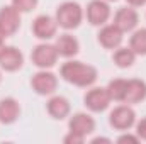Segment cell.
Listing matches in <instances>:
<instances>
[{"label": "cell", "instance_id": "obj_13", "mask_svg": "<svg viewBox=\"0 0 146 144\" xmlns=\"http://www.w3.org/2000/svg\"><path fill=\"white\" fill-rule=\"evenodd\" d=\"M114 24L122 31H133L136 26H138V12L131 7H124V9H119L115 12V17H114Z\"/></svg>", "mask_w": 146, "mask_h": 144}, {"label": "cell", "instance_id": "obj_7", "mask_svg": "<svg viewBox=\"0 0 146 144\" xmlns=\"http://www.w3.org/2000/svg\"><path fill=\"white\" fill-rule=\"evenodd\" d=\"M21 12L14 5H7L0 10V27L7 36H12L21 26Z\"/></svg>", "mask_w": 146, "mask_h": 144}, {"label": "cell", "instance_id": "obj_30", "mask_svg": "<svg viewBox=\"0 0 146 144\" xmlns=\"http://www.w3.org/2000/svg\"><path fill=\"white\" fill-rule=\"evenodd\" d=\"M0 80H2V75H0Z\"/></svg>", "mask_w": 146, "mask_h": 144}, {"label": "cell", "instance_id": "obj_6", "mask_svg": "<svg viewBox=\"0 0 146 144\" xmlns=\"http://www.w3.org/2000/svg\"><path fill=\"white\" fill-rule=\"evenodd\" d=\"M31 85H33L34 92L39 93V95H51L58 87V80L53 73L44 70V71H39L33 76Z\"/></svg>", "mask_w": 146, "mask_h": 144}, {"label": "cell", "instance_id": "obj_9", "mask_svg": "<svg viewBox=\"0 0 146 144\" xmlns=\"http://www.w3.org/2000/svg\"><path fill=\"white\" fill-rule=\"evenodd\" d=\"M56 29H58V22L51 15H39L33 22V32L39 39H51L56 34Z\"/></svg>", "mask_w": 146, "mask_h": 144}, {"label": "cell", "instance_id": "obj_2", "mask_svg": "<svg viewBox=\"0 0 146 144\" xmlns=\"http://www.w3.org/2000/svg\"><path fill=\"white\" fill-rule=\"evenodd\" d=\"M82 19H83V12H82V7L76 2H65L56 10V22L63 29L78 27Z\"/></svg>", "mask_w": 146, "mask_h": 144}, {"label": "cell", "instance_id": "obj_14", "mask_svg": "<svg viewBox=\"0 0 146 144\" xmlns=\"http://www.w3.org/2000/svg\"><path fill=\"white\" fill-rule=\"evenodd\" d=\"M146 98V83L143 80H127L124 102L126 104H138Z\"/></svg>", "mask_w": 146, "mask_h": 144}, {"label": "cell", "instance_id": "obj_24", "mask_svg": "<svg viewBox=\"0 0 146 144\" xmlns=\"http://www.w3.org/2000/svg\"><path fill=\"white\" fill-rule=\"evenodd\" d=\"M117 143H133V144H138L139 143V137L138 136H131V134H124L117 139Z\"/></svg>", "mask_w": 146, "mask_h": 144}, {"label": "cell", "instance_id": "obj_8", "mask_svg": "<svg viewBox=\"0 0 146 144\" xmlns=\"http://www.w3.org/2000/svg\"><path fill=\"white\" fill-rule=\"evenodd\" d=\"M110 97L107 88H92L85 95V105L94 112H102L109 107Z\"/></svg>", "mask_w": 146, "mask_h": 144}, {"label": "cell", "instance_id": "obj_4", "mask_svg": "<svg viewBox=\"0 0 146 144\" xmlns=\"http://www.w3.org/2000/svg\"><path fill=\"white\" fill-rule=\"evenodd\" d=\"M58 51H56V46L53 44H39L34 48L33 51V63L46 70V68H51L56 65V59H58Z\"/></svg>", "mask_w": 146, "mask_h": 144}, {"label": "cell", "instance_id": "obj_1", "mask_svg": "<svg viewBox=\"0 0 146 144\" xmlns=\"http://www.w3.org/2000/svg\"><path fill=\"white\" fill-rule=\"evenodd\" d=\"M61 76L76 87H90L97 80V70L80 61H68L61 66Z\"/></svg>", "mask_w": 146, "mask_h": 144}, {"label": "cell", "instance_id": "obj_21", "mask_svg": "<svg viewBox=\"0 0 146 144\" xmlns=\"http://www.w3.org/2000/svg\"><path fill=\"white\" fill-rule=\"evenodd\" d=\"M12 5L19 12H31L37 5V0H12Z\"/></svg>", "mask_w": 146, "mask_h": 144}, {"label": "cell", "instance_id": "obj_3", "mask_svg": "<svg viewBox=\"0 0 146 144\" xmlns=\"http://www.w3.org/2000/svg\"><path fill=\"white\" fill-rule=\"evenodd\" d=\"M110 126L117 131H127L134 126L136 122V114L134 110L127 105H119L110 112Z\"/></svg>", "mask_w": 146, "mask_h": 144}, {"label": "cell", "instance_id": "obj_26", "mask_svg": "<svg viewBox=\"0 0 146 144\" xmlns=\"http://www.w3.org/2000/svg\"><path fill=\"white\" fill-rule=\"evenodd\" d=\"M92 143H110L109 139H106V137H97V139H94Z\"/></svg>", "mask_w": 146, "mask_h": 144}, {"label": "cell", "instance_id": "obj_27", "mask_svg": "<svg viewBox=\"0 0 146 144\" xmlns=\"http://www.w3.org/2000/svg\"><path fill=\"white\" fill-rule=\"evenodd\" d=\"M5 37H7V34H5V32H3V29L0 27V42H3V39H5Z\"/></svg>", "mask_w": 146, "mask_h": 144}, {"label": "cell", "instance_id": "obj_18", "mask_svg": "<svg viewBox=\"0 0 146 144\" xmlns=\"http://www.w3.org/2000/svg\"><path fill=\"white\" fill-rule=\"evenodd\" d=\"M136 59V53L131 48H119L114 53V63L119 68H129Z\"/></svg>", "mask_w": 146, "mask_h": 144}, {"label": "cell", "instance_id": "obj_12", "mask_svg": "<svg viewBox=\"0 0 146 144\" xmlns=\"http://www.w3.org/2000/svg\"><path fill=\"white\" fill-rule=\"evenodd\" d=\"M22 63H24V56L14 46L5 48L2 51V54H0V66L5 71H15V70H19L22 66Z\"/></svg>", "mask_w": 146, "mask_h": 144}, {"label": "cell", "instance_id": "obj_5", "mask_svg": "<svg viewBox=\"0 0 146 144\" xmlns=\"http://www.w3.org/2000/svg\"><path fill=\"white\" fill-rule=\"evenodd\" d=\"M110 17V7L104 0H92L87 7V19L92 26H102Z\"/></svg>", "mask_w": 146, "mask_h": 144}, {"label": "cell", "instance_id": "obj_22", "mask_svg": "<svg viewBox=\"0 0 146 144\" xmlns=\"http://www.w3.org/2000/svg\"><path fill=\"white\" fill-rule=\"evenodd\" d=\"M136 134H138L139 139H145L146 141V117L138 122V126H136Z\"/></svg>", "mask_w": 146, "mask_h": 144}, {"label": "cell", "instance_id": "obj_28", "mask_svg": "<svg viewBox=\"0 0 146 144\" xmlns=\"http://www.w3.org/2000/svg\"><path fill=\"white\" fill-rule=\"evenodd\" d=\"M5 49V46H3V42H0V54H2V51Z\"/></svg>", "mask_w": 146, "mask_h": 144}, {"label": "cell", "instance_id": "obj_16", "mask_svg": "<svg viewBox=\"0 0 146 144\" xmlns=\"http://www.w3.org/2000/svg\"><path fill=\"white\" fill-rule=\"evenodd\" d=\"M54 46H56L58 54H60V56H65V58L75 56V54L78 53V49H80L76 37L70 36V34H63V36H60Z\"/></svg>", "mask_w": 146, "mask_h": 144}, {"label": "cell", "instance_id": "obj_23", "mask_svg": "<svg viewBox=\"0 0 146 144\" xmlns=\"http://www.w3.org/2000/svg\"><path fill=\"white\" fill-rule=\"evenodd\" d=\"M85 141V137L83 136H78V134H75V132H70L66 137H65V143L66 144H82Z\"/></svg>", "mask_w": 146, "mask_h": 144}, {"label": "cell", "instance_id": "obj_19", "mask_svg": "<svg viewBox=\"0 0 146 144\" xmlns=\"http://www.w3.org/2000/svg\"><path fill=\"white\" fill-rule=\"evenodd\" d=\"M126 87H127V80L117 78L112 80L107 87L110 100H117V102H124V95H126Z\"/></svg>", "mask_w": 146, "mask_h": 144}, {"label": "cell", "instance_id": "obj_17", "mask_svg": "<svg viewBox=\"0 0 146 144\" xmlns=\"http://www.w3.org/2000/svg\"><path fill=\"white\" fill-rule=\"evenodd\" d=\"M48 112L54 119H65L70 114V102L65 97H53L48 102Z\"/></svg>", "mask_w": 146, "mask_h": 144}, {"label": "cell", "instance_id": "obj_11", "mask_svg": "<svg viewBox=\"0 0 146 144\" xmlns=\"http://www.w3.org/2000/svg\"><path fill=\"white\" fill-rule=\"evenodd\" d=\"M122 31L115 26V24H110L102 27V31L99 32V42L106 48V49H117L122 42Z\"/></svg>", "mask_w": 146, "mask_h": 144}, {"label": "cell", "instance_id": "obj_10", "mask_svg": "<svg viewBox=\"0 0 146 144\" xmlns=\"http://www.w3.org/2000/svg\"><path fill=\"white\" fill-rule=\"evenodd\" d=\"M95 131V120L88 114H75L70 119V132H75L78 136L87 137Z\"/></svg>", "mask_w": 146, "mask_h": 144}, {"label": "cell", "instance_id": "obj_25", "mask_svg": "<svg viewBox=\"0 0 146 144\" xmlns=\"http://www.w3.org/2000/svg\"><path fill=\"white\" fill-rule=\"evenodd\" d=\"M127 3H129L131 7H141V5L146 3V0H127Z\"/></svg>", "mask_w": 146, "mask_h": 144}, {"label": "cell", "instance_id": "obj_29", "mask_svg": "<svg viewBox=\"0 0 146 144\" xmlns=\"http://www.w3.org/2000/svg\"><path fill=\"white\" fill-rule=\"evenodd\" d=\"M109 2H115V0H109Z\"/></svg>", "mask_w": 146, "mask_h": 144}, {"label": "cell", "instance_id": "obj_15", "mask_svg": "<svg viewBox=\"0 0 146 144\" xmlns=\"http://www.w3.org/2000/svg\"><path fill=\"white\" fill-rule=\"evenodd\" d=\"M21 114L19 102L15 98H3L0 100V122L3 124H12L17 120Z\"/></svg>", "mask_w": 146, "mask_h": 144}, {"label": "cell", "instance_id": "obj_20", "mask_svg": "<svg viewBox=\"0 0 146 144\" xmlns=\"http://www.w3.org/2000/svg\"><path fill=\"white\" fill-rule=\"evenodd\" d=\"M129 48L136 54H146V29H138L129 41Z\"/></svg>", "mask_w": 146, "mask_h": 144}]
</instances>
